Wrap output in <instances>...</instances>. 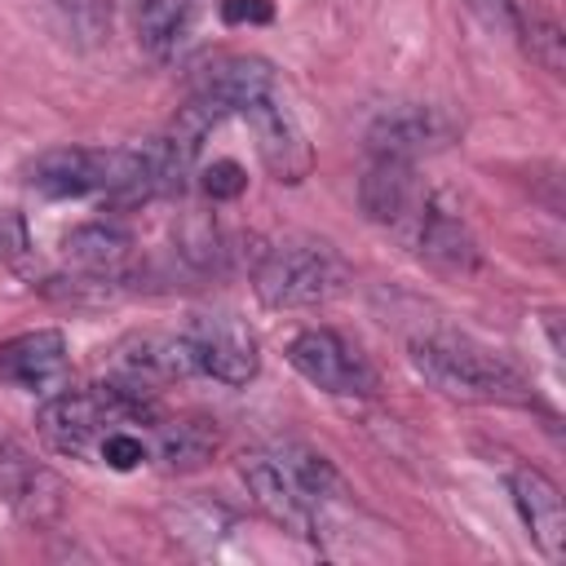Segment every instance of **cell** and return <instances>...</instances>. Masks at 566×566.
Segmentation results:
<instances>
[{"instance_id":"6da1fadb","label":"cell","mask_w":566,"mask_h":566,"mask_svg":"<svg viewBox=\"0 0 566 566\" xmlns=\"http://www.w3.org/2000/svg\"><path fill=\"white\" fill-rule=\"evenodd\" d=\"M407 363L429 389L455 402H531L526 376L469 336H451V332L416 336L407 345Z\"/></svg>"},{"instance_id":"7a4b0ae2","label":"cell","mask_w":566,"mask_h":566,"mask_svg":"<svg viewBox=\"0 0 566 566\" xmlns=\"http://www.w3.org/2000/svg\"><path fill=\"white\" fill-rule=\"evenodd\" d=\"M27 186L44 199H150L142 146H57L27 168Z\"/></svg>"},{"instance_id":"3957f363","label":"cell","mask_w":566,"mask_h":566,"mask_svg":"<svg viewBox=\"0 0 566 566\" xmlns=\"http://www.w3.org/2000/svg\"><path fill=\"white\" fill-rule=\"evenodd\" d=\"M146 416H150L146 394L102 380L93 389H62V394L44 398V407L35 411V429L49 451L84 460V455H97V447L111 429L146 420Z\"/></svg>"},{"instance_id":"277c9868","label":"cell","mask_w":566,"mask_h":566,"mask_svg":"<svg viewBox=\"0 0 566 566\" xmlns=\"http://www.w3.org/2000/svg\"><path fill=\"white\" fill-rule=\"evenodd\" d=\"M349 265L327 239H283L274 243L256 270H252V292L265 310H310L345 292Z\"/></svg>"},{"instance_id":"5b68a950","label":"cell","mask_w":566,"mask_h":566,"mask_svg":"<svg viewBox=\"0 0 566 566\" xmlns=\"http://www.w3.org/2000/svg\"><path fill=\"white\" fill-rule=\"evenodd\" d=\"M287 363L323 394L336 398H367L376 394V371L358 345H349L332 327H305L287 340Z\"/></svg>"},{"instance_id":"8992f818","label":"cell","mask_w":566,"mask_h":566,"mask_svg":"<svg viewBox=\"0 0 566 566\" xmlns=\"http://www.w3.org/2000/svg\"><path fill=\"white\" fill-rule=\"evenodd\" d=\"M195 358L199 376H212L221 385H248L261 371L256 336L234 318V314H195L190 327L181 332Z\"/></svg>"},{"instance_id":"52a82bcc","label":"cell","mask_w":566,"mask_h":566,"mask_svg":"<svg viewBox=\"0 0 566 566\" xmlns=\"http://www.w3.org/2000/svg\"><path fill=\"white\" fill-rule=\"evenodd\" d=\"M358 203L367 212V221L394 230L398 239L416 226V217L429 203V186L416 172L411 159H389V155H371L363 181H358Z\"/></svg>"},{"instance_id":"ba28073f","label":"cell","mask_w":566,"mask_h":566,"mask_svg":"<svg viewBox=\"0 0 566 566\" xmlns=\"http://www.w3.org/2000/svg\"><path fill=\"white\" fill-rule=\"evenodd\" d=\"M181 376H199L186 336L168 332H133L111 349V380L133 394H155Z\"/></svg>"},{"instance_id":"9c48e42d","label":"cell","mask_w":566,"mask_h":566,"mask_svg":"<svg viewBox=\"0 0 566 566\" xmlns=\"http://www.w3.org/2000/svg\"><path fill=\"white\" fill-rule=\"evenodd\" d=\"M239 115L248 119V128H252V137H256V155H261V164L270 168L274 181L296 186V181L310 177L314 150H310V142H305L296 115L287 111V102H279V93H265V97L248 102Z\"/></svg>"},{"instance_id":"30bf717a","label":"cell","mask_w":566,"mask_h":566,"mask_svg":"<svg viewBox=\"0 0 566 566\" xmlns=\"http://www.w3.org/2000/svg\"><path fill=\"white\" fill-rule=\"evenodd\" d=\"M66 380H71V354L57 327H35L0 345V385L53 398L66 389Z\"/></svg>"},{"instance_id":"8fae6325","label":"cell","mask_w":566,"mask_h":566,"mask_svg":"<svg viewBox=\"0 0 566 566\" xmlns=\"http://www.w3.org/2000/svg\"><path fill=\"white\" fill-rule=\"evenodd\" d=\"M451 124L438 106H424V102H398L389 111H380L367 128V150L371 155H389V159H411L424 155V150H438L447 142Z\"/></svg>"},{"instance_id":"7c38bea8","label":"cell","mask_w":566,"mask_h":566,"mask_svg":"<svg viewBox=\"0 0 566 566\" xmlns=\"http://www.w3.org/2000/svg\"><path fill=\"white\" fill-rule=\"evenodd\" d=\"M509 495H513V509L526 526V535L535 539V548L557 562L566 553V504H562V491L548 473L522 464L509 473Z\"/></svg>"},{"instance_id":"4fadbf2b","label":"cell","mask_w":566,"mask_h":566,"mask_svg":"<svg viewBox=\"0 0 566 566\" xmlns=\"http://www.w3.org/2000/svg\"><path fill=\"white\" fill-rule=\"evenodd\" d=\"M402 243H407L420 261H429V265H438V270H447V274H469V270L478 265V243H473L469 226H464L460 212L447 208L438 195H429L424 212H420L416 226L402 234Z\"/></svg>"},{"instance_id":"5bb4252c","label":"cell","mask_w":566,"mask_h":566,"mask_svg":"<svg viewBox=\"0 0 566 566\" xmlns=\"http://www.w3.org/2000/svg\"><path fill=\"white\" fill-rule=\"evenodd\" d=\"M0 495L22 522H35V526L62 513V482L53 478V469H44L35 455H27L13 442L0 447Z\"/></svg>"},{"instance_id":"9a60e30c","label":"cell","mask_w":566,"mask_h":566,"mask_svg":"<svg viewBox=\"0 0 566 566\" xmlns=\"http://www.w3.org/2000/svg\"><path fill=\"white\" fill-rule=\"evenodd\" d=\"M243 482H248L252 504H256L270 522H279V526L292 531V535H314V526H318V509H314V504L283 478V469H279L265 451L243 455Z\"/></svg>"},{"instance_id":"2e32d148","label":"cell","mask_w":566,"mask_h":566,"mask_svg":"<svg viewBox=\"0 0 566 566\" xmlns=\"http://www.w3.org/2000/svg\"><path fill=\"white\" fill-rule=\"evenodd\" d=\"M133 252H137L133 234L111 221H84L62 234V261L102 283H119L133 265Z\"/></svg>"},{"instance_id":"e0dca14e","label":"cell","mask_w":566,"mask_h":566,"mask_svg":"<svg viewBox=\"0 0 566 566\" xmlns=\"http://www.w3.org/2000/svg\"><path fill=\"white\" fill-rule=\"evenodd\" d=\"M265 93H274V66L252 53H226V57L208 62L195 80V97L217 102L226 115L243 111L248 102H256Z\"/></svg>"},{"instance_id":"ac0fdd59","label":"cell","mask_w":566,"mask_h":566,"mask_svg":"<svg viewBox=\"0 0 566 566\" xmlns=\"http://www.w3.org/2000/svg\"><path fill=\"white\" fill-rule=\"evenodd\" d=\"M279 469H283V478L323 513L332 500H340L345 495V482H340V473L332 469V460L327 455H318L314 447H305V442H296V438H283V442H270V447H261Z\"/></svg>"},{"instance_id":"d6986e66","label":"cell","mask_w":566,"mask_h":566,"mask_svg":"<svg viewBox=\"0 0 566 566\" xmlns=\"http://www.w3.org/2000/svg\"><path fill=\"white\" fill-rule=\"evenodd\" d=\"M195 0H142L137 4V40L155 62L177 57L181 40L190 35Z\"/></svg>"},{"instance_id":"ffe728a7","label":"cell","mask_w":566,"mask_h":566,"mask_svg":"<svg viewBox=\"0 0 566 566\" xmlns=\"http://www.w3.org/2000/svg\"><path fill=\"white\" fill-rule=\"evenodd\" d=\"M217 442H221V433L212 420H168V424H159L155 460L168 473H190V469H203L212 460Z\"/></svg>"},{"instance_id":"44dd1931","label":"cell","mask_w":566,"mask_h":566,"mask_svg":"<svg viewBox=\"0 0 566 566\" xmlns=\"http://www.w3.org/2000/svg\"><path fill=\"white\" fill-rule=\"evenodd\" d=\"M517 44L531 53V62H539L548 75H562L566 71V49H562V27L539 13V9H526L517 4Z\"/></svg>"},{"instance_id":"7402d4cb","label":"cell","mask_w":566,"mask_h":566,"mask_svg":"<svg viewBox=\"0 0 566 566\" xmlns=\"http://www.w3.org/2000/svg\"><path fill=\"white\" fill-rule=\"evenodd\" d=\"M146 455H150V451H146L142 433H133L128 424L111 429V433L102 438V447H97V460H102L106 469H115V473H128V469H137Z\"/></svg>"},{"instance_id":"603a6c76","label":"cell","mask_w":566,"mask_h":566,"mask_svg":"<svg viewBox=\"0 0 566 566\" xmlns=\"http://www.w3.org/2000/svg\"><path fill=\"white\" fill-rule=\"evenodd\" d=\"M199 186H203L208 199H239V195L248 190V172H243L239 159H212V164L203 168Z\"/></svg>"},{"instance_id":"cb8c5ba5","label":"cell","mask_w":566,"mask_h":566,"mask_svg":"<svg viewBox=\"0 0 566 566\" xmlns=\"http://www.w3.org/2000/svg\"><path fill=\"white\" fill-rule=\"evenodd\" d=\"M464 9L486 31H500V35H513L517 31V0H464Z\"/></svg>"},{"instance_id":"d4e9b609","label":"cell","mask_w":566,"mask_h":566,"mask_svg":"<svg viewBox=\"0 0 566 566\" xmlns=\"http://www.w3.org/2000/svg\"><path fill=\"white\" fill-rule=\"evenodd\" d=\"M274 18V4L270 0H221V22L230 27H265Z\"/></svg>"},{"instance_id":"484cf974","label":"cell","mask_w":566,"mask_h":566,"mask_svg":"<svg viewBox=\"0 0 566 566\" xmlns=\"http://www.w3.org/2000/svg\"><path fill=\"white\" fill-rule=\"evenodd\" d=\"M27 252V221L13 208H0V261H18Z\"/></svg>"}]
</instances>
